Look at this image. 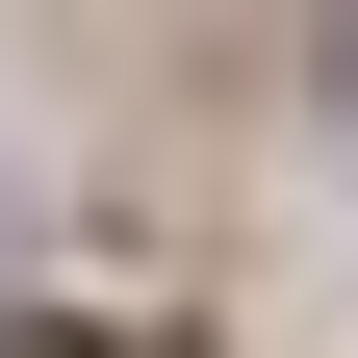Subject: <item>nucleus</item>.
<instances>
[{
  "label": "nucleus",
  "mask_w": 358,
  "mask_h": 358,
  "mask_svg": "<svg viewBox=\"0 0 358 358\" xmlns=\"http://www.w3.org/2000/svg\"><path fill=\"white\" fill-rule=\"evenodd\" d=\"M0 358H128V333H77V307H0Z\"/></svg>",
  "instance_id": "nucleus-1"
}]
</instances>
